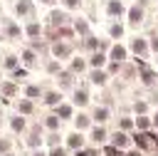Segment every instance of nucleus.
<instances>
[{
	"mask_svg": "<svg viewBox=\"0 0 158 156\" xmlns=\"http://www.w3.org/2000/svg\"><path fill=\"white\" fill-rule=\"evenodd\" d=\"M17 10H20V12H27V10H30V2H20Z\"/></svg>",
	"mask_w": 158,
	"mask_h": 156,
	"instance_id": "9b49d317",
	"label": "nucleus"
},
{
	"mask_svg": "<svg viewBox=\"0 0 158 156\" xmlns=\"http://www.w3.org/2000/svg\"><path fill=\"white\" fill-rule=\"evenodd\" d=\"M0 151H7V141H0Z\"/></svg>",
	"mask_w": 158,
	"mask_h": 156,
	"instance_id": "aec40b11",
	"label": "nucleus"
},
{
	"mask_svg": "<svg viewBox=\"0 0 158 156\" xmlns=\"http://www.w3.org/2000/svg\"><path fill=\"white\" fill-rule=\"evenodd\" d=\"M79 144H81V139H79L77 134H74V136H69V146H79Z\"/></svg>",
	"mask_w": 158,
	"mask_h": 156,
	"instance_id": "0eeeda50",
	"label": "nucleus"
},
{
	"mask_svg": "<svg viewBox=\"0 0 158 156\" xmlns=\"http://www.w3.org/2000/svg\"><path fill=\"white\" fill-rule=\"evenodd\" d=\"M37 156H42V154H37Z\"/></svg>",
	"mask_w": 158,
	"mask_h": 156,
	"instance_id": "b1692460",
	"label": "nucleus"
},
{
	"mask_svg": "<svg viewBox=\"0 0 158 156\" xmlns=\"http://www.w3.org/2000/svg\"><path fill=\"white\" fill-rule=\"evenodd\" d=\"M77 102L84 104V102H86V94H84V92H77Z\"/></svg>",
	"mask_w": 158,
	"mask_h": 156,
	"instance_id": "f8f14e48",
	"label": "nucleus"
},
{
	"mask_svg": "<svg viewBox=\"0 0 158 156\" xmlns=\"http://www.w3.org/2000/svg\"><path fill=\"white\" fill-rule=\"evenodd\" d=\"M91 64H96V67H99V64H104V57H101V54H96V57H91Z\"/></svg>",
	"mask_w": 158,
	"mask_h": 156,
	"instance_id": "1a4fd4ad",
	"label": "nucleus"
},
{
	"mask_svg": "<svg viewBox=\"0 0 158 156\" xmlns=\"http://www.w3.org/2000/svg\"><path fill=\"white\" fill-rule=\"evenodd\" d=\"M81 156H96L94 151H81Z\"/></svg>",
	"mask_w": 158,
	"mask_h": 156,
	"instance_id": "412c9836",
	"label": "nucleus"
},
{
	"mask_svg": "<svg viewBox=\"0 0 158 156\" xmlns=\"http://www.w3.org/2000/svg\"><path fill=\"white\" fill-rule=\"evenodd\" d=\"M111 57H114V59H118V62H121V59H123V57H126V50H123V47H118V45H116V47H114V50H111Z\"/></svg>",
	"mask_w": 158,
	"mask_h": 156,
	"instance_id": "f03ea898",
	"label": "nucleus"
},
{
	"mask_svg": "<svg viewBox=\"0 0 158 156\" xmlns=\"http://www.w3.org/2000/svg\"><path fill=\"white\" fill-rule=\"evenodd\" d=\"M131 20H133V22H138V20H141V10H138V7H133V10H131Z\"/></svg>",
	"mask_w": 158,
	"mask_h": 156,
	"instance_id": "20e7f679",
	"label": "nucleus"
},
{
	"mask_svg": "<svg viewBox=\"0 0 158 156\" xmlns=\"http://www.w3.org/2000/svg\"><path fill=\"white\" fill-rule=\"evenodd\" d=\"M52 156H64V151H62V149H54V151H52Z\"/></svg>",
	"mask_w": 158,
	"mask_h": 156,
	"instance_id": "6ab92c4d",
	"label": "nucleus"
},
{
	"mask_svg": "<svg viewBox=\"0 0 158 156\" xmlns=\"http://www.w3.org/2000/svg\"><path fill=\"white\" fill-rule=\"evenodd\" d=\"M37 30H40L37 25H30V27H27V32H30V35H37Z\"/></svg>",
	"mask_w": 158,
	"mask_h": 156,
	"instance_id": "dca6fc26",
	"label": "nucleus"
},
{
	"mask_svg": "<svg viewBox=\"0 0 158 156\" xmlns=\"http://www.w3.org/2000/svg\"><path fill=\"white\" fill-rule=\"evenodd\" d=\"M27 94H30V97H37V94H40V89H37V87H30V89H27Z\"/></svg>",
	"mask_w": 158,
	"mask_h": 156,
	"instance_id": "ddd939ff",
	"label": "nucleus"
},
{
	"mask_svg": "<svg viewBox=\"0 0 158 156\" xmlns=\"http://www.w3.org/2000/svg\"><path fill=\"white\" fill-rule=\"evenodd\" d=\"M151 139H153L151 134H138V136H136V144H138V146H146V149H153L156 141H151Z\"/></svg>",
	"mask_w": 158,
	"mask_h": 156,
	"instance_id": "f257e3e1",
	"label": "nucleus"
},
{
	"mask_svg": "<svg viewBox=\"0 0 158 156\" xmlns=\"http://www.w3.org/2000/svg\"><path fill=\"white\" fill-rule=\"evenodd\" d=\"M54 54H67V47H64V45H57V47H54Z\"/></svg>",
	"mask_w": 158,
	"mask_h": 156,
	"instance_id": "6e6552de",
	"label": "nucleus"
},
{
	"mask_svg": "<svg viewBox=\"0 0 158 156\" xmlns=\"http://www.w3.org/2000/svg\"><path fill=\"white\" fill-rule=\"evenodd\" d=\"M94 139H104V129H96L94 131Z\"/></svg>",
	"mask_w": 158,
	"mask_h": 156,
	"instance_id": "a211bd4d",
	"label": "nucleus"
},
{
	"mask_svg": "<svg viewBox=\"0 0 158 156\" xmlns=\"http://www.w3.org/2000/svg\"><path fill=\"white\" fill-rule=\"evenodd\" d=\"M96 119H106V109H96Z\"/></svg>",
	"mask_w": 158,
	"mask_h": 156,
	"instance_id": "2eb2a0df",
	"label": "nucleus"
},
{
	"mask_svg": "<svg viewBox=\"0 0 158 156\" xmlns=\"http://www.w3.org/2000/svg\"><path fill=\"white\" fill-rule=\"evenodd\" d=\"M153 50H156V52H158V40H153Z\"/></svg>",
	"mask_w": 158,
	"mask_h": 156,
	"instance_id": "5701e85b",
	"label": "nucleus"
},
{
	"mask_svg": "<svg viewBox=\"0 0 158 156\" xmlns=\"http://www.w3.org/2000/svg\"><path fill=\"white\" fill-rule=\"evenodd\" d=\"M114 141H116L118 146H123V144H126V136H123V134H116V136H114Z\"/></svg>",
	"mask_w": 158,
	"mask_h": 156,
	"instance_id": "423d86ee",
	"label": "nucleus"
},
{
	"mask_svg": "<svg viewBox=\"0 0 158 156\" xmlns=\"http://www.w3.org/2000/svg\"><path fill=\"white\" fill-rule=\"evenodd\" d=\"M133 50H136V52H143V50H146V45H143L141 40H136V42H133Z\"/></svg>",
	"mask_w": 158,
	"mask_h": 156,
	"instance_id": "39448f33",
	"label": "nucleus"
},
{
	"mask_svg": "<svg viewBox=\"0 0 158 156\" xmlns=\"http://www.w3.org/2000/svg\"><path fill=\"white\" fill-rule=\"evenodd\" d=\"M111 35H116V37H118V35H121V27H118V25H114V27H111Z\"/></svg>",
	"mask_w": 158,
	"mask_h": 156,
	"instance_id": "f3484780",
	"label": "nucleus"
},
{
	"mask_svg": "<svg viewBox=\"0 0 158 156\" xmlns=\"http://www.w3.org/2000/svg\"><path fill=\"white\" fill-rule=\"evenodd\" d=\"M67 5H69V7H74V5H77V0H67Z\"/></svg>",
	"mask_w": 158,
	"mask_h": 156,
	"instance_id": "4be33fe9",
	"label": "nucleus"
},
{
	"mask_svg": "<svg viewBox=\"0 0 158 156\" xmlns=\"http://www.w3.org/2000/svg\"><path fill=\"white\" fill-rule=\"evenodd\" d=\"M91 79H94L96 84H101V82H104V74H101V72H94V77H91Z\"/></svg>",
	"mask_w": 158,
	"mask_h": 156,
	"instance_id": "9d476101",
	"label": "nucleus"
},
{
	"mask_svg": "<svg viewBox=\"0 0 158 156\" xmlns=\"http://www.w3.org/2000/svg\"><path fill=\"white\" fill-rule=\"evenodd\" d=\"M59 114H62V116H69V114H72V109H69V106H62V109H59Z\"/></svg>",
	"mask_w": 158,
	"mask_h": 156,
	"instance_id": "4468645a",
	"label": "nucleus"
},
{
	"mask_svg": "<svg viewBox=\"0 0 158 156\" xmlns=\"http://www.w3.org/2000/svg\"><path fill=\"white\" fill-rule=\"evenodd\" d=\"M109 12H121V2H109Z\"/></svg>",
	"mask_w": 158,
	"mask_h": 156,
	"instance_id": "7ed1b4c3",
	"label": "nucleus"
}]
</instances>
